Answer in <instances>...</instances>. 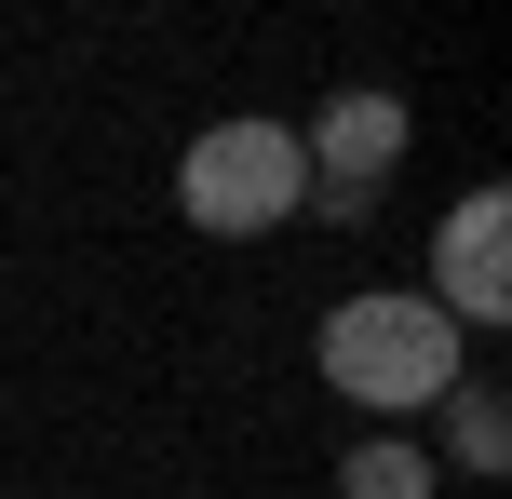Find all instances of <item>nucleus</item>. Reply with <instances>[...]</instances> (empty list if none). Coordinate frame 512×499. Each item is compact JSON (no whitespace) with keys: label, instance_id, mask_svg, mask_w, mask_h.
I'll return each instance as SVG.
<instances>
[{"label":"nucleus","instance_id":"obj_1","mask_svg":"<svg viewBox=\"0 0 512 499\" xmlns=\"http://www.w3.org/2000/svg\"><path fill=\"white\" fill-rule=\"evenodd\" d=\"M310 365H324V392L364 405V419H432V405L459 392V324H445L418 284H364V297L324 311Z\"/></svg>","mask_w":512,"mask_h":499},{"label":"nucleus","instance_id":"obj_2","mask_svg":"<svg viewBox=\"0 0 512 499\" xmlns=\"http://www.w3.org/2000/svg\"><path fill=\"white\" fill-rule=\"evenodd\" d=\"M176 203H189V230H216V243L283 230V216L310 203L297 122H216V135H189V162H176Z\"/></svg>","mask_w":512,"mask_h":499},{"label":"nucleus","instance_id":"obj_3","mask_svg":"<svg viewBox=\"0 0 512 499\" xmlns=\"http://www.w3.org/2000/svg\"><path fill=\"white\" fill-rule=\"evenodd\" d=\"M297 162H310V189H324V216L337 230H364V203H378V176L405 162V95H378V81H351V95H324L297 122Z\"/></svg>","mask_w":512,"mask_h":499},{"label":"nucleus","instance_id":"obj_4","mask_svg":"<svg viewBox=\"0 0 512 499\" xmlns=\"http://www.w3.org/2000/svg\"><path fill=\"white\" fill-rule=\"evenodd\" d=\"M432 297L445 324H512V189H459V216H445V243H432Z\"/></svg>","mask_w":512,"mask_h":499},{"label":"nucleus","instance_id":"obj_5","mask_svg":"<svg viewBox=\"0 0 512 499\" xmlns=\"http://www.w3.org/2000/svg\"><path fill=\"white\" fill-rule=\"evenodd\" d=\"M432 419H445V459H459V473H499V459H512V405H499V378H459Z\"/></svg>","mask_w":512,"mask_h":499},{"label":"nucleus","instance_id":"obj_6","mask_svg":"<svg viewBox=\"0 0 512 499\" xmlns=\"http://www.w3.org/2000/svg\"><path fill=\"white\" fill-rule=\"evenodd\" d=\"M337 499H432V446H418V432H364V446L337 459Z\"/></svg>","mask_w":512,"mask_h":499}]
</instances>
